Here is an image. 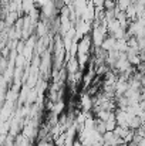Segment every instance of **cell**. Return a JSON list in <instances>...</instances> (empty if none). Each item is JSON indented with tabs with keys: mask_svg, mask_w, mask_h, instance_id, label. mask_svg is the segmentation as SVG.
<instances>
[{
	"mask_svg": "<svg viewBox=\"0 0 145 146\" xmlns=\"http://www.w3.org/2000/svg\"><path fill=\"white\" fill-rule=\"evenodd\" d=\"M102 7L105 11H114L117 9V0H104Z\"/></svg>",
	"mask_w": 145,
	"mask_h": 146,
	"instance_id": "1",
	"label": "cell"
},
{
	"mask_svg": "<svg viewBox=\"0 0 145 146\" xmlns=\"http://www.w3.org/2000/svg\"><path fill=\"white\" fill-rule=\"evenodd\" d=\"M64 143H65V136L64 135L60 136L58 139H55V145L57 146H64Z\"/></svg>",
	"mask_w": 145,
	"mask_h": 146,
	"instance_id": "2",
	"label": "cell"
}]
</instances>
